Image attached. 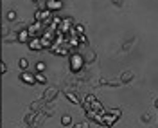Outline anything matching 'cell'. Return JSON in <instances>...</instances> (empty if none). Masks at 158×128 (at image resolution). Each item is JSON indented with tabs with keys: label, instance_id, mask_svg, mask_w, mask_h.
Segmentation results:
<instances>
[{
	"label": "cell",
	"instance_id": "obj_10",
	"mask_svg": "<svg viewBox=\"0 0 158 128\" xmlns=\"http://www.w3.org/2000/svg\"><path fill=\"white\" fill-rule=\"evenodd\" d=\"M18 65H20V69H22V70H25L27 67H29V61H27L25 58H22V60L18 61Z\"/></svg>",
	"mask_w": 158,
	"mask_h": 128
},
{
	"label": "cell",
	"instance_id": "obj_4",
	"mask_svg": "<svg viewBox=\"0 0 158 128\" xmlns=\"http://www.w3.org/2000/svg\"><path fill=\"white\" fill-rule=\"evenodd\" d=\"M49 16H50V11H49V9L36 11V13H34V18H36V22H41V20H47Z\"/></svg>",
	"mask_w": 158,
	"mask_h": 128
},
{
	"label": "cell",
	"instance_id": "obj_1",
	"mask_svg": "<svg viewBox=\"0 0 158 128\" xmlns=\"http://www.w3.org/2000/svg\"><path fill=\"white\" fill-rule=\"evenodd\" d=\"M16 40H18L20 43H29L31 40V33L27 29H20L18 33H16Z\"/></svg>",
	"mask_w": 158,
	"mask_h": 128
},
{
	"label": "cell",
	"instance_id": "obj_9",
	"mask_svg": "<svg viewBox=\"0 0 158 128\" xmlns=\"http://www.w3.org/2000/svg\"><path fill=\"white\" fill-rule=\"evenodd\" d=\"M65 96H67V98L70 99V103H74V105H76V103H79V99L76 98V96H74L72 92H65Z\"/></svg>",
	"mask_w": 158,
	"mask_h": 128
},
{
	"label": "cell",
	"instance_id": "obj_5",
	"mask_svg": "<svg viewBox=\"0 0 158 128\" xmlns=\"http://www.w3.org/2000/svg\"><path fill=\"white\" fill-rule=\"evenodd\" d=\"M70 65H72V70H77L81 65H83V60H81V56H72L70 58Z\"/></svg>",
	"mask_w": 158,
	"mask_h": 128
},
{
	"label": "cell",
	"instance_id": "obj_17",
	"mask_svg": "<svg viewBox=\"0 0 158 128\" xmlns=\"http://www.w3.org/2000/svg\"><path fill=\"white\" fill-rule=\"evenodd\" d=\"M74 128H88V125H76Z\"/></svg>",
	"mask_w": 158,
	"mask_h": 128
},
{
	"label": "cell",
	"instance_id": "obj_18",
	"mask_svg": "<svg viewBox=\"0 0 158 128\" xmlns=\"http://www.w3.org/2000/svg\"><path fill=\"white\" fill-rule=\"evenodd\" d=\"M155 105H156V108H158V99H156V103H155Z\"/></svg>",
	"mask_w": 158,
	"mask_h": 128
},
{
	"label": "cell",
	"instance_id": "obj_11",
	"mask_svg": "<svg viewBox=\"0 0 158 128\" xmlns=\"http://www.w3.org/2000/svg\"><path fill=\"white\" fill-rule=\"evenodd\" d=\"M70 123H72V117H70V116H63V117H61V125L67 126V125H70Z\"/></svg>",
	"mask_w": 158,
	"mask_h": 128
},
{
	"label": "cell",
	"instance_id": "obj_15",
	"mask_svg": "<svg viewBox=\"0 0 158 128\" xmlns=\"http://www.w3.org/2000/svg\"><path fill=\"white\" fill-rule=\"evenodd\" d=\"M32 121H34V114H29V116L25 117V123H27V125H31Z\"/></svg>",
	"mask_w": 158,
	"mask_h": 128
},
{
	"label": "cell",
	"instance_id": "obj_2",
	"mask_svg": "<svg viewBox=\"0 0 158 128\" xmlns=\"http://www.w3.org/2000/svg\"><path fill=\"white\" fill-rule=\"evenodd\" d=\"M20 79H22L23 83H27V85H34V83H36L34 74H31V72H27V70H23V72L20 74Z\"/></svg>",
	"mask_w": 158,
	"mask_h": 128
},
{
	"label": "cell",
	"instance_id": "obj_13",
	"mask_svg": "<svg viewBox=\"0 0 158 128\" xmlns=\"http://www.w3.org/2000/svg\"><path fill=\"white\" fill-rule=\"evenodd\" d=\"M129 79H133V72H126V74H122V81H129Z\"/></svg>",
	"mask_w": 158,
	"mask_h": 128
},
{
	"label": "cell",
	"instance_id": "obj_7",
	"mask_svg": "<svg viewBox=\"0 0 158 128\" xmlns=\"http://www.w3.org/2000/svg\"><path fill=\"white\" fill-rule=\"evenodd\" d=\"M56 94H58V90H56V89H49L47 92H45V96H43V98L47 99V101H50V99L56 98Z\"/></svg>",
	"mask_w": 158,
	"mask_h": 128
},
{
	"label": "cell",
	"instance_id": "obj_14",
	"mask_svg": "<svg viewBox=\"0 0 158 128\" xmlns=\"http://www.w3.org/2000/svg\"><path fill=\"white\" fill-rule=\"evenodd\" d=\"M7 20H9V22H15V20H16V13H15V11H9V13H7Z\"/></svg>",
	"mask_w": 158,
	"mask_h": 128
},
{
	"label": "cell",
	"instance_id": "obj_12",
	"mask_svg": "<svg viewBox=\"0 0 158 128\" xmlns=\"http://www.w3.org/2000/svg\"><path fill=\"white\" fill-rule=\"evenodd\" d=\"M43 70H45V63L43 61H38L36 63V72H43Z\"/></svg>",
	"mask_w": 158,
	"mask_h": 128
},
{
	"label": "cell",
	"instance_id": "obj_8",
	"mask_svg": "<svg viewBox=\"0 0 158 128\" xmlns=\"http://www.w3.org/2000/svg\"><path fill=\"white\" fill-rule=\"evenodd\" d=\"M34 79H36V83H47V78H45L43 72H36L34 74Z\"/></svg>",
	"mask_w": 158,
	"mask_h": 128
},
{
	"label": "cell",
	"instance_id": "obj_6",
	"mask_svg": "<svg viewBox=\"0 0 158 128\" xmlns=\"http://www.w3.org/2000/svg\"><path fill=\"white\" fill-rule=\"evenodd\" d=\"M41 47H43V45H41V40H36V38L29 40V49L31 51H40Z\"/></svg>",
	"mask_w": 158,
	"mask_h": 128
},
{
	"label": "cell",
	"instance_id": "obj_19",
	"mask_svg": "<svg viewBox=\"0 0 158 128\" xmlns=\"http://www.w3.org/2000/svg\"><path fill=\"white\" fill-rule=\"evenodd\" d=\"M31 2H36V0H31Z\"/></svg>",
	"mask_w": 158,
	"mask_h": 128
},
{
	"label": "cell",
	"instance_id": "obj_16",
	"mask_svg": "<svg viewBox=\"0 0 158 128\" xmlns=\"http://www.w3.org/2000/svg\"><path fill=\"white\" fill-rule=\"evenodd\" d=\"M6 70H7L6 63H0V72H2V74H6Z\"/></svg>",
	"mask_w": 158,
	"mask_h": 128
},
{
	"label": "cell",
	"instance_id": "obj_3",
	"mask_svg": "<svg viewBox=\"0 0 158 128\" xmlns=\"http://www.w3.org/2000/svg\"><path fill=\"white\" fill-rule=\"evenodd\" d=\"M63 7V2L61 0H47V9L49 11H58Z\"/></svg>",
	"mask_w": 158,
	"mask_h": 128
}]
</instances>
